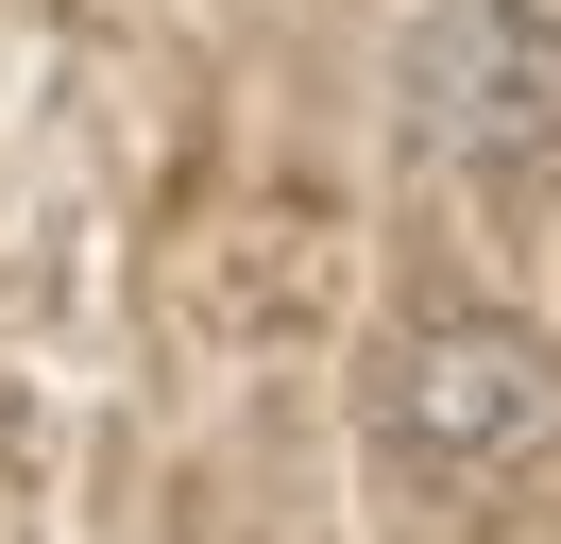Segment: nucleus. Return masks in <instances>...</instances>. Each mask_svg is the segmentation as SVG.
I'll list each match as a JSON object with an SVG mask.
<instances>
[{
  "label": "nucleus",
  "instance_id": "obj_1",
  "mask_svg": "<svg viewBox=\"0 0 561 544\" xmlns=\"http://www.w3.org/2000/svg\"><path fill=\"white\" fill-rule=\"evenodd\" d=\"M391 102L443 170H545L561 154V18L545 0H425L409 52H391Z\"/></svg>",
  "mask_w": 561,
  "mask_h": 544
},
{
  "label": "nucleus",
  "instance_id": "obj_2",
  "mask_svg": "<svg viewBox=\"0 0 561 544\" xmlns=\"http://www.w3.org/2000/svg\"><path fill=\"white\" fill-rule=\"evenodd\" d=\"M375 408H391V442H409L425 476H511V460L561 442V358H545V324H511V306H443V324L391 340Z\"/></svg>",
  "mask_w": 561,
  "mask_h": 544
}]
</instances>
